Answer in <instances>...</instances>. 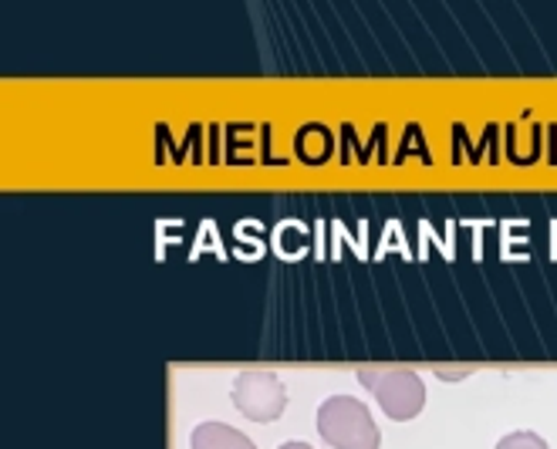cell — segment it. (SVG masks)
Instances as JSON below:
<instances>
[{
  "mask_svg": "<svg viewBox=\"0 0 557 449\" xmlns=\"http://www.w3.org/2000/svg\"><path fill=\"white\" fill-rule=\"evenodd\" d=\"M318 436L327 449H379L382 436L372 412L355 396H327L318 406Z\"/></svg>",
  "mask_w": 557,
  "mask_h": 449,
  "instance_id": "6da1fadb",
  "label": "cell"
},
{
  "mask_svg": "<svg viewBox=\"0 0 557 449\" xmlns=\"http://www.w3.org/2000/svg\"><path fill=\"white\" fill-rule=\"evenodd\" d=\"M355 375L379 399L388 420H396V423L416 420L425 406V385L406 365H358Z\"/></svg>",
  "mask_w": 557,
  "mask_h": 449,
  "instance_id": "7a4b0ae2",
  "label": "cell"
},
{
  "mask_svg": "<svg viewBox=\"0 0 557 449\" xmlns=\"http://www.w3.org/2000/svg\"><path fill=\"white\" fill-rule=\"evenodd\" d=\"M231 402L250 423H274L284 415L287 389L271 369H244L231 385Z\"/></svg>",
  "mask_w": 557,
  "mask_h": 449,
  "instance_id": "3957f363",
  "label": "cell"
},
{
  "mask_svg": "<svg viewBox=\"0 0 557 449\" xmlns=\"http://www.w3.org/2000/svg\"><path fill=\"white\" fill-rule=\"evenodd\" d=\"M193 449H257L250 436H244L240 429L226 426V423H200L189 436Z\"/></svg>",
  "mask_w": 557,
  "mask_h": 449,
  "instance_id": "277c9868",
  "label": "cell"
},
{
  "mask_svg": "<svg viewBox=\"0 0 557 449\" xmlns=\"http://www.w3.org/2000/svg\"><path fill=\"white\" fill-rule=\"evenodd\" d=\"M497 449H550V446H547V439H541L531 429H517V433H507L497 442Z\"/></svg>",
  "mask_w": 557,
  "mask_h": 449,
  "instance_id": "5b68a950",
  "label": "cell"
},
{
  "mask_svg": "<svg viewBox=\"0 0 557 449\" xmlns=\"http://www.w3.org/2000/svg\"><path fill=\"white\" fill-rule=\"evenodd\" d=\"M436 372H440V375H467V372H473V365H463V369H443V365H440Z\"/></svg>",
  "mask_w": 557,
  "mask_h": 449,
  "instance_id": "8992f818",
  "label": "cell"
},
{
  "mask_svg": "<svg viewBox=\"0 0 557 449\" xmlns=\"http://www.w3.org/2000/svg\"><path fill=\"white\" fill-rule=\"evenodd\" d=\"M277 449H314L311 442H298V439H290V442H284V446H277Z\"/></svg>",
  "mask_w": 557,
  "mask_h": 449,
  "instance_id": "52a82bcc",
  "label": "cell"
}]
</instances>
